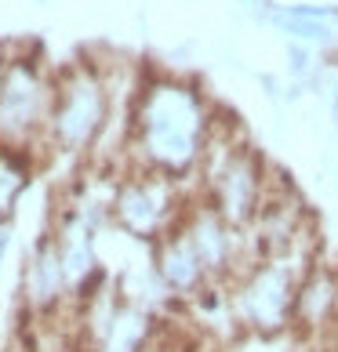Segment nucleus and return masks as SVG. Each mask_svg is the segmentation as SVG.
<instances>
[{
    "label": "nucleus",
    "instance_id": "4",
    "mask_svg": "<svg viewBox=\"0 0 338 352\" xmlns=\"http://www.w3.org/2000/svg\"><path fill=\"white\" fill-rule=\"evenodd\" d=\"M182 211L186 207H178V178L146 167H131V175L113 192V214L135 236H157L160 229L175 226Z\"/></svg>",
    "mask_w": 338,
    "mask_h": 352
},
{
    "label": "nucleus",
    "instance_id": "2",
    "mask_svg": "<svg viewBox=\"0 0 338 352\" xmlns=\"http://www.w3.org/2000/svg\"><path fill=\"white\" fill-rule=\"evenodd\" d=\"M109 76L91 62L66 66L55 76V102L47 120V146L59 153H87L109 127Z\"/></svg>",
    "mask_w": 338,
    "mask_h": 352
},
{
    "label": "nucleus",
    "instance_id": "3",
    "mask_svg": "<svg viewBox=\"0 0 338 352\" xmlns=\"http://www.w3.org/2000/svg\"><path fill=\"white\" fill-rule=\"evenodd\" d=\"M55 102V76L30 55L8 62L0 73V149L47 146V120Z\"/></svg>",
    "mask_w": 338,
    "mask_h": 352
},
{
    "label": "nucleus",
    "instance_id": "1",
    "mask_svg": "<svg viewBox=\"0 0 338 352\" xmlns=\"http://www.w3.org/2000/svg\"><path fill=\"white\" fill-rule=\"evenodd\" d=\"M218 113L200 84L171 73H153L138 80L127 109V156L131 167L160 171L167 178H189L200 171L211 146Z\"/></svg>",
    "mask_w": 338,
    "mask_h": 352
},
{
    "label": "nucleus",
    "instance_id": "6",
    "mask_svg": "<svg viewBox=\"0 0 338 352\" xmlns=\"http://www.w3.org/2000/svg\"><path fill=\"white\" fill-rule=\"evenodd\" d=\"M160 272H164V280L171 287H178V291H193V287L207 276L200 254L193 251V243L182 236V232H171V236L164 240V247H160Z\"/></svg>",
    "mask_w": 338,
    "mask_h": 352
},
{
    "label": "nucleus",
    "instance_id": "8",
    "mask_svg": "<svg viewBox=\"0 0 338 352\" xmlns=\"http://www.w3.org/2000/svg\"><path fill=\"white\" fill-rule=\"evenodd\" d=\"M33 178V164L25 149H0V214H8L22 189Z\"/></svg>",
    "mask_w": 338,
    "mask_h": 352
},
{
    "label": "nucleus",
    "instance_id": "7",
    "mask_svg": "<svg viewBox=\"0 0 338 352\" xmlns=\"http://www.w3.org/2000/svg\"><path fill=\"white\" fill-rule=\"evenodd\" d=\"M338 298V283L331 272H313L302 287H298V298H295V316L309 323V327H317L320 320H328V312Z\"/></svg>",
    "mask_w": 338,
    "mask_h": 352
},
{
    "label": "nucleus",
    "instance_id": "11",
    "mask_svg": "<svg viewBox=\"0 0 338 352\" xmlns=\"http://www.w3.org/2000/svg\"><path fill=\"white\" fill-rule=\"evenodd\" d=\"M0 73H4V66H0Z\"/></svg>",
    "mask_w": 338,
    "mask_h": 352
},
{
    "label": "nucleus",
    "instance_id": "5",
    "mask_svg": "<svg viewBox=\"0 0 338 352\" xmlns=\"http://www.w3.org/2000/svg\"><path fill=\"white\" fill-rule=\"evenodd\" d=\"M295 298L298 287L291 280V272L284 265H258L248 280H244L237 294V309L244 312V320L258 331H280L284 323L295 316Z\"/></svg>",
    "mask_w": 338,
    "mask_h": 352
},
{
    "label": "nucleus",
    "instance_id": "10",
    "mask_svg": "<svg viewBox=\"0 0 338 352\" xmlns=\"http://www.w3.org/2000/svg\"><path fill=\"white\" fill-rule=\"evenodd\" d=\"M288 55H291V69L295 73H309V47L306 44H291Z\"/></svg>",
    "mask_w": 338,
    "mask_h": 352
},
{
    "label": "nucleus",
    "instance_id": "9",
    "mask_svg": "<svg viewBox=\"0 0 338 352\" xmlns=\"http://www.w3.org/2000/svg\"><path fill=\"white\" fill-rule=\"evenodd\" d=\"M269 19L280 25L284 33L291 36V41L298 44H320V47H331L335 44V30L324 19H306V15H298L295 8H269Z\"/></svg>",
    "mask_w": 338,
    "mask_h": 352
}]
</instances>
